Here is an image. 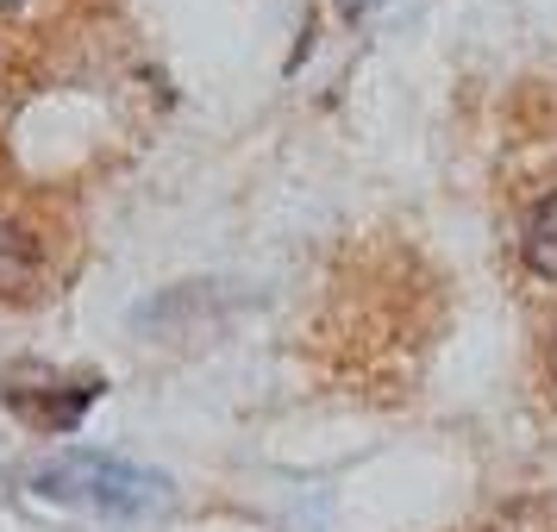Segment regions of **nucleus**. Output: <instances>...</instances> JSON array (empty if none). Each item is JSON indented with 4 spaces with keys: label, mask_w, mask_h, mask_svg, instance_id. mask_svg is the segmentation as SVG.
Instances as JSON below:
<instances>
[{
    "label": "nucleus",
    "mask_w": 557,
    "mask_h": 532,
    "mask_svg": "<svg viewBox=\"0 0 557 532\" xmlns=\"http://www.w3.org/2000/svg\"><path fill=\"white\" fill-rule=\"evenodd\" d=\"M32 488L45 502L82 507V514H107V520H145L157 507H170V477L157 470H138L126 457H107V451H63L51 457Z\"/></svg>",
    "instance_id": "f257e3e1"
},
{
    "label": "nucleus",
    "mask_w": 557,
    "mask_h": 532,
    "mask_svg": "<svg viewBox=\"0 0 557 532\" xmlns=\"http://www.w3.org/2000/svg\"><path fill=\"white\" fill-rule=\"evenodd\" d=\"M45 276V257H38V238L26 226H13V220H0V301H13V295H32Z\"/></svg>",
    "instance_id": "f03ea898"
},
{
    "label": "nucleus",
    "mask_w": 557,
    "mask_h": 532,
    "mask_svg": "<svg viewBox=\"0 0 557 532\" xmlns=\"http://www.w3.org/2000/svg\"><path fill=\"white\" fill-rule=\"evenodd\" d=\"M520 251H527V270H532V276L557 282V195H545V201L532 207V220H527V238H520Z\"/></svg>",
    "instance_id": "7ed1b4c3"
},
{
    "label": "nucleus",
    "mask_w": 557,
    "mask_h": 532,
    "mask_svg": "<svg viewBox=\"0 0 557 532\" xmlns=\"http://www.w3.org/2000/svg\"><path fill=\"white\" fill-rule=\"evenodd\" d=\"M482 532H557V495H527V502H507Z\"/></svg>",
    "instance_id": "20e7f679"
},
{
    "label": "nucleus",
    "mask_w": 557,
    "mask_h": 532,
    "mask_svg": "<svg viewBox=\"0 0 557 532\" xmlns=\"http://www.w3.org/2000/svg\"><path fill=\"white\" fill-rule=\"evenodd\" d=\"M332 7H338V13H345V20H363V13H370V7H376V0H332Z\"/></svg>",
    "instance_id": "39448f33"
},
{
    "label": "nucleus",
    "mask_w": 557,
    "mask_h": 532,
    "mask_svg": "<svg viewBox=\"0 0 557 532\" xmlns=\"http://www.w3.org/2000/svg\"><path fill=\"white\" fill-rule=\"evenodd\" d=\"M552 376H557V338H552Z\"/></svg>",
    "instance_id": "423d86ee"
},
{
    "label": "nucleus",
    "mask_w": 557,
    "mask_h": 532,
    "mask_svg": "<svg viewBox=\"0 0 557 532\" xmlns=\"http://www.w3.org/2000/svg\"><path fill=\"white\" fill-rule=\"evenodd\" d=\"M0 7H20V0H0Z\"/></svg>",
    "instance_id": "0eeeda50"
}]
</instances>
